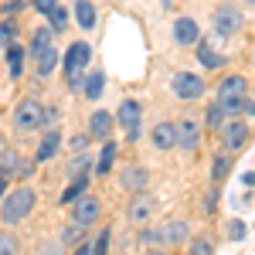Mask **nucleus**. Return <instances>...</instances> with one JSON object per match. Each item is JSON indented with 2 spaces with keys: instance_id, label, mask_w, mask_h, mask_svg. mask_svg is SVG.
I'll return each instance as SVG.
<instances>
[{
  "instance_id": "obj_1",
  "label": "nucleus",
  "mask_w": 255,
  "mask_h": 255,
  "mask_svg": "<svg viewBox=\"0 0 255 255\" xmlns=\"http://www.w3.org/2000/svg\"><path fill=\"white\" fill-rule=\"evenodd\" d=\"M34 204H38V194L31 187H17L10 194H3V201H0V221L7 228H14V225H20L24 218L34 211Z\"/></svg>"
},
{
  "instance_id": "obj_2",
  "label": "nucleus",
  "mask_w": 255,
  "mask_h": 255,
  "mask_svg": "<svg viewBox=\"0 0 255 255\" xmlns=\"http://www.w3.org/2000/svg\"><path fill=\"white\" fill-rule=\"evenodd\" d=\"M89 58H92V44H89V41H75V44H68V51L61 55L68 89H79V85H82V79H85V68H89Z\"/></svg>"
},
{
  "instance_id": "obj_3",
  "label": "nucleus",
  "mask_w": 255,
  "mask_h": 255,
  "mask_svg": "<svg viewBox=\"0 0 255 255\" xmlns=\"http://www.w3.org/2000/svg\"><path fill=\"white\" fill-rule=\"evenodd\" d=\"M14 126H17L20 133H34L44 126V106H41L38 99H24L17 109H14Z\"/></svg>"
},
{
  "instance_id": "obj_4",
  "label": "nucleus",
  "mask_w": 255,
  "mask_h": 255,
  "mask_svg": "<svg viewBox=\"0 0 255 255\" xmlns=\"http://www.w3.org/2000/svg\"><path fill=\"white\" fill-rule=\"evenodd\" d=\"M113 119L123 126L126 139H133V143H136V139H139V119H143V106H139L136 99H126V102L116 109V116H113Z\"/></svg>"
},
{
  "instance_id": "obj_5",
  "label": "nucleus",
  "mask_w": 255,
  "mask_h": 255,
  "mask_svg": "<svg viewBox=\"0 0 255 255\" xmlns=\"http://www.w3.org/2000/svg\"><path fill=\"white\" fill-rule=\"evenodd\" d=\"M170 89H174L177 99L191 102V99H201V96H204V79H201L197 72H177L174 79H170Z\"/></svg>"
},
{
  "instance_id": "obj_6",
  "label": "nucleus",
  "mask_w": 255,
  "mask_h": 255,
  "mask_svg": "<svg viewBox=\"0 0 255 255\" xmlns=\"http://www.w3.org/2000/svg\"><path fill=\"white\" fill-rule=\"evenodd\" d=\"M242 31V10L235 3H221L215 10V34L218 38H232Z\"/></svg>"
},
{
  "instance_id": "obj_7",
  "label": "nucleus",
  "mask_w": 255,
  "mask_h": 255,
  "mask_svg": "<svg viewBox=\"0 0 255 255\" xmlns=\"http://www.w3.org/2000/svg\"><path fill=\"white\" fill-rule=\"evenodd\" d=\"M218 136H221V146H225L228 153H235V150H242V146L249 143V126H245L242 119H228V123L218 126Z\"/></svg>"
},
{
  "instance_id": "obj_8",
  "label": "nucleus",
  "mask_w": 255,
  "mask_h": 255,
  "mask_svg": "<svg viewBox=\"0 0 255 255\" xmlns=\"http://www.w3.org/2000/svg\"><path fill=\"white\" fill-rule=\"evenodd\" d=\"M99 215H102V201H99V197L82 194L79 201H72V221H79V225H85V228H89Z\"/></svg>"
},
{
  "instance_id": "obj_9",
  "label": "nucleus",
  "mask_w": 255,
  "mask_h": 255,
  "mask_svg": "<svg viewBox=\"0 0 255 255\" xmlns=\"http://www.w3.org/2000/svg\"><path fill=\"white\" fill-rule=\"evenodd\" d=\"M119 184H123V191L139 194V191H146V184H150V170H146L143 163H129V167H123Z\"/></svg>"
},
{
  "instance_id": "obj_10",
  "label": "nucleus",
  "mask_w": 255,
  "mask_h": 255,
  "mask_svg": "<svg viewBox=\"0 0 255 255\" xmlns=\"http://www.w3.org/2000/svg\"><path fill=\"white\" fill-rule=\"evenodd\" d=\"M153 211H157V201L146 194V191L133 194V201H129V221L133 225H150L153 221Z\"/></svg>"
},
{
  "instance_id": "obj_11",
  "label": "nucleus",
  "mask_w": 255,
  "mask_h": 255,
  "mask_svg": "<svg viewBox=\"0 0 255 255\" xmlns=\"http://www.w3.org/2000/svg\"><path fill=\"white\" fill-rule=\"evenodd\" d=\"M194 48H197V61H201L204 68H211V72H215V68H221V65H225V51L218 48L215 38H197Z\"/></svg>"
},
{
  "instance_id": "obj_12",
  "label": "nucleus",
  "mask_w": 255,
  "mask_h": 255,
  "mask_svg": "<svg viewBox=\"0 0 255 255\" xmlns=\"http://www.w3.org/2000/svg\"><path fill=\"white\" fill-rule=\"evenodd\" d=\"M201 133H204V129H201L197 119H180V123H177V146H180V150H197V146H201Z\"/></svg>"
},
{
  "instance_id": "obj_13",
  "label": "nucleus",
  "mask_w": 255,
  "mask_h": 255,
  "mask_svg": "<svg viewBox=\"0 0 255 255\" xmlns=\"http://www.w3.org/2000/svg\"><path fill=\"white\" fill-rule=\"evenodd\" d=\"M228 99H249V79L245 75H228L218 85V102H228Z\"/></svg>"
},
{
  "instance_id": "obj_14",
  "label": "nucleus",
  "mask_w": 255,
  "mask_h": 255,
  "mask_svg": "<svg viewBox=\"0 0 255 255\" xmlns=\"http://www.w3.org/2000/svg\"><path fill=\"white\" fill-rule=\"evenodd\" d=\"M197 38H201V27H197L194 17H177V20H174V41L180 44V48H191V44H197Z\"/></svg>"
},
{
  "instance_id": "obj_15",
  "label": "nucleus",
  "mask_w": 255,
  "mask_h": 255,
  "mask_svg": "<svg viewBox=\"0 0 255 255\" xmlns=\"http://www.w3.org/2000/svg\"><path fill=\"white\" fill-rule=\"evenodd\" d=\"M113 126H116V119H113V113H106V109H96L92 113V119H89V136H96V139H106L113 136Z\"/></svg>"
},
{
  "instance_id": "obj_16",
  "label": "nucleus",
  "mask_w": 255,
  "mask_h": 255,
  "mask_svg": "<svg viewBox=\"0 0 255 255\" xmlns=\"http://www.w3.org/2000/svg\"><path fill=\"white\" fill-rule=\"evenodd\" d=\"M150 139H153V146L157 150H174L177 146V123H157L153 129H150Z\"/></svg>"
},
{
  "instance_id": "obj_17",
  "label": "nucleus",
  "mask_w": 255,
  "mask_h": 255,
  "mask_svg": "<svg viewBox=\"0 0 255 255\" xmlns=\"http://www.w3.org/2000/svg\"><path fill=\"white\" fill-rule=\"evenodd\" d=\"M58 146H61V133L58 129H48V133L41 136V146H38V153H34L31 163H34V167H38V163H48V160L58 153Z\"/></svg>"
},
{
  "instance_id": "obj_18",
  "label": "nucleus",
  "mask_w": 255,
  "mask_h": 255,
  "mask_svg": "<svg viewBox=\"0 0 255 255\" xmlns=\"http://www.w3.org/2000/svg\"><path fill=\"white\" fill-rule=\"evenodd\" d=\"M116 157H119V146L113 143V139H106V143H102V150H99V160H96V174H99V177H106L109 170H113Z\"/></svg>"
},
{
  "instance_id": "obj_19",
  "label": "nucleus",
  "mask_w": 255,
  "mask_h": 255,
  "mask_svg": "<svg viewBox=\"0 0 255 255\" xmlns=\"http://www.w3.org/2000/svg\"><path fill=\"white\" fill-rule=\"evenodd\" d=\"M187 235H191V228L184 221H167L160 228V242H167V245H180V242H187Z\"/></svg>"
},
{
  "instance_id": "obj_20",
  "label": "nucleus",
  "mask_w": 255,
  "mask_h": 255,
  "mask_svg": "<svg viewBox=\"0 0 255 255\" xmlns=\"http://www.w3.org/2000/svg\"><path fill=\"white\" fill-rule=\"evenodd\" d=\"M82 242H89L85 225H79V221H68V225L61 228V249H72V245H82Z\"/></svg>"
},
{
  "instance_id": "obj_21",
  "label": "nucleus",
  "mask_w": 255,
  "mask_h": 255,
  "mask_svg": "<svg viewBox=\"0 0 255 255\" xmlns=\"http://www.w3.org/2000/svg\"><path fill=\"white\" fill-rule=\"evenodd\" d=\"M55 65H58V48H55V44L34 55V68H38V75H51Z\"/></svg>"
},
{
  "instance_id": "obj_22",
  "label": "nucleus",
  "mask_w": 255,
  "mask_h": 255,
  "mask_svg": "<svg viewBox=\"0 0 255 255\" xmlns=\"http://www.w3.org/2000/svg\"><path fill=\"white\" fill-rule=\"evenodd\" d=\"M82 194H89V174H79L65 191H61V204H72V201H79Z\"/></svg>"
},
{
  "instance_id": "obj_23",
  "label": "nucleus",
  "mask_w": 255,
  "mask_h": 255,
  "mask_svg": "<svg viewBox=\"0 0 255 255\" xmlns=\"http://www.w3.org/2000/svg\"><path fill=\"white\" fill-rule=\"evenodd\" d=\"M75 17H79V27H96V3L92 0H75Z\"/></svg>"
},
{
  "instance_id": "obj_24",
  "label": "nucleus",
  "mask_w": 255,
  "mask_h": 255,
  "mask_svg": "<svg viewBox=\"0 0 255 255\" xmlns=\"http://www.w3.org/2000/svg\"><path fill=\"white\" fill-rule=\"evenodd\" d=\"M82 82H85L82 92H85V99H92V102H96V99L102 96V89H106V75H102V72H92L89 79H82Z\"/></svg>"
},
{
  "instance_id": "obj_25",
  "label": "nucleus",
  "mask_w": 255,
  "mask_h": 255,
  "mask_svg": "<svg viewBox=\"0 0 255 255\" xmlns=\"http://www.w3.org/2000/svg\"><path fill=\"white\" fill-rule=\"evenodd\" d=\"M7 72H10V79H20V72H24V48L17 44L7 48Z\"/></svg>"
},
{
  "instance_id": "obj_26",
  "label": "nucleus",
  "mask_w": 255,
  "mask_h": 255,
  "mask_svg": "<svg viewBox=\"0 0 255 255\" xmlns=\"http://www.w3.org/2000/svg\"><path fill=\"white\" fill-rule=\"evenodd\" d=\"M51 27H38L34 31V38H31V55H38V51H44V48H51Z\"/></svg>"
},
{
  "instance_id": "obj_27",
  "label": "nucleus",
  "mask_w": 255,
  "mask_h": 255,
  "mask_svg": "<svg viewBox=\"0 0 255 255\" xmlns=\"http://www.w3.org/2000/svg\"><path fill=\"white\" fill-rule=\"evenodd\" d=\"M14 41H17V24H14L10 17H3V20H0V48H3V44L10 48Z\"/></svg>"
},
{
  "instance_id": "obj_28",
  "label": "nucleus",
  "mask_w": 255,
  "mask_h": 255,
  "mask_svg": "<svg viewBox=\"0 0 255 255\" xmlns=\"http://www.w3.org/2000/svg\"><path fill=\"white\" fill-rule=\"evenodd\" d=\"M228 174H232V160H228V157H215V163H211V180L221 184Z\"/></svg>"
},
{
  "instance_id": "obj_29",
  "label": "nucleus",
  "mask_w": 255,
  "mask_h": 255,
  "mask_svg": "<svg viewBox=\"0 0 255 255\" xmlns=\"http://www.w3.org/2000/svg\"><path fill=\"white\" fill-rule=\"evenodd\" d=\"M20 252V242L14 232H0V255H17Z\"/></svg>"
},
{
  "instance_id": "obj_30",
  "label": "nucleus",
  "mask_w": 255,
  "mask_h": 255,
  "mask_svg": "<svg viewBox=\"0 0 255 255\" xmlns=\"http://www.w3.org/2000/svg\"><path fill=\"white\" fill-rule=\"evenodd\" d=\"M17 163H20L17 150H3V157H0V174H3V177H10L14 170H17Z\"/></svg>"
},
{
  "instance_id": "obj_31",
  "label": "nucleus",
  "mask_w": 255,
  "mask_h": 255,
  "mask_svg": "<svg viewBox=\"0 0 255 255\" xmlns=\"http://www.w3.org/2000/svg\"><path fill=\"white\" fill-rule=\"evenodd\" d=\"M48 17H51V31H65V27H68V10H65L61 3H55V10H51Z\"/></svg>"
},
{
  "instance_id": "obj_32",
  "label": "nucleus",
  "mask_w": 255,
  "mask_h": 255,
  "mask_svg": "<svg viewBox=\"0 0 255 255\" xmlns=\"http://www.w3.org/2000/svg\"><path fill=\"white\" fill-rule=\"evenodd\" d=\"M109 242H113V228H102L99 238L92 242V255H106L109 252Z\"/></svg>"
},
{
  "instance_id": "obj_33",
  "label": "nucleus",
  "mask_w": 255,
  "mask_h": 255,
  "mask_svg": "<svg viewBox=\"0 0 255 255\" xmlns=\"http://www.w3.org/2000/svg\"><path fill=\"white\" fill-rule=\"evenodd\" d=\"M245 102L249 99H228V102H218V106L225 109V116H238V113H245Z\"/></svg>"
},
{
  "instance_id": "obj_34",
  "label": "nucleus",
  "mask_w": 255,
  "mask_h": 255,
  "mask_svg": "<svg viewBox=\"0 0 255 255\" xmlns=\"http://www.w3.org/2000/svg\"><path fill=\"white\" fill-rule=\"evenodd\" d=\"M187 255H215V249H211V242H208V238H197V242H191Z\"/></svg>"
},
{
  "instance_id": "obj_35",
  "label": "nucleus",
  "mask_w": 255,
  "mask_h": 255,
  "mask_svg": "<svg viewBox=\"0 0 255 255\" xmlns=\"http://www.w3.org/2000/svg\"><path fill=\"white\" fill-rule=\"evenodd\" d=\"M208 123H211L215 129H218V126H221V123H225V109H221L218 102H215V106H211V109H208Z\"/></svg>"
},
{
  "instance_id": "obj_36",
  "label": "nucleus",
  "mask_w": 255,
  "mask_h": 255,
  "mask_svg": "<svg viewBox=\"0 0 255 255\" xmlns=\"http://www.w3.org/2000/svg\"><path fill=\"white\" fill-rule=\"evenodd\" d=\"M228 235L235 238V242H238V238H245V225H242L238 218H235V221H232V225H228Z\"/></svg>"
},
{
  "instance_id": "obj_37",
  "label": "nucleus",
  "mask_w": 255,
  "mask_h": 255,
  "mask_svg": "<svg viewBox=\"0 0 255 255\" xmlns=\"http://www.w3.org/2000/svg\"><path fill=\"white\" fill-rule=\"evenodd\" d=\"M55 3H58V0H34V10H38V14H51Z\"/></svg>"
},
{
  "instance_id": "obj_38",
  "label": "nucleus",
  "mask_w": 255,
  "mask_h": 255,
  "mask_svg": "<svg viewBox=\"0 0 255 255\" xmlns=\"http://www.w3.org/2000/svg\"><path fill=\"white\" fill-rule=\"evenodd\" d=\"M20 7H24V0H10V3H3V14H17Z\"/></svg>"
},
{
  "instance_id": "obj_39",
  "label": "nucleus",
  "mask_w": 255,
  "mask_h": 255,
  "mask_svg": "<svg viewBox=\"0 0 255 255\" xmlns=\"http://www.w3.org/2000/svg\"><path fill=\"white\" fill-rule=\"evenodd\" d=\"M143 242H146V245H157V242H160V232H150V228H146V232H143Z\"/></svg>"
},
{
  "instance_id": "obj_40",
  "label": "nucleus",
  "mask_w": 255,
  "mask_h": 255,
  "mask_svg": "<svg viewBox=\"0 0 255 255\" xmlns=\"http://www.w3.org/2000/svg\"><path fill=\"white\" fill-rule=\"evenodd\" d=\"M75 255H92V242H82V245H75Z\"/></svg>"
},
{
  "instance_id": "obj_41",
  "label": "nucleus",
  "mask_w": 255,
  "mask_h": 255,
  "mask_svg": "<svg viewBox=\"0 0 255 255\" xmlns=\"http://www.w3.org/2000/svg\"><path fill=\"white\" fill-rule=\"evenodd\" d=\"M242 184H245V187H255V170H249V174L242 177Z\"/></svg>"
},
{
  "instance_id": "obj_42",
  "label": "nucleus",
  "mask_w": 255,
  "mask_h": 255,
  "mask_svg": "<svg viewBox=\"0 0 255 255\" xmlns=\"http://www.w3.org/2000/svg\"><path fill=\"white\" fill-rule=\"evenodd\" d=\"M3 194H7V177L0 174V201H3Z\"/></svg>"
},
{
  "instance_id": "obj_43",
  "label": "nucleus",
  "mask_w": 255,
  "mask_h": 255,
  "mask_svg": "<svg viewBox=\"0 0 255 255\" xmlns=\"http://www.w3.org/2000/svg\"><path fill=\"white\" fill-rule=\"evenodd\" d=\"M245 113H252V116H255V102H245Z\"/></svg>"
},
{
  "instance_id": "obj_44",
  "label": "nucleus",
  "mask_w": 255,
  "mask_h": 255,
  "mask_svg": "<svg viewBox=\"0 0 255 255\" xmlns=\"http://www.w3.org/2000/svg\"><path fill=\"white\" fill-rule=\"evenodd\" d=\"M146 255H167V252H160V249H153V252H146Z\"/></svg>"
}]
</instances>
